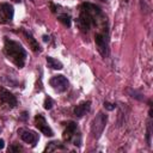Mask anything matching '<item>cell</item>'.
I'll use <instances>...</instances> for the list:
<instances>
[{"label":"cell","instance_id":"6da1fadb","mask_svg":"<svg viewBox=\"0 0 153 153\" xmlns=\"http://www.w3.org/2000/svg\"><path fill=\"white\" fill-rule=\"evenodd\" d=\"M102 16V10L97 5L91 2H84L80 6L79 18L76 19L80 30L82 32H88L92 26L98 24V19Z\"/></svg>","mask_w":153,"mask_h":153},{"label":"cell","instance_id":"7a4b0ae2","mask_svg":"<svg viewBox=\"0 0 153 153\" xmlns=\"http://www.w3.org/2000/svg\"><path fill=\"white\" fill-rule=\"evenodd\" d=\"M4 51L8 60H11L18 68H23L26 60V51L23 48V45L13 39H10L8 37H5L4 39Z\"/></svg>","mask_w":153,"mask_h":153},{"label":"cell","instance_id":"3957f363","mask_svg":"<svg viewBox=\"0 0 153 153\" xmlns=\"http://www.w3.org/2000/svg\"><path fill=\"white\" fill-rule=\"evenodd\" d=\"M108 122V115L104 112H98L97 116L93 118L92 124H91V133L94 139H99L100 135L103 134V130L106 126Z\"/></svg>","mask_w":153,"mask_h":153},{"label":"cell","instance_id":"277c9868","mask_svg":"<svg viewBox=\"0 0 153 153\" xmlns=\"http://www.w3.org/2000/svg\"><path fill=\"white\" fill-rule=\"evenodd\" d=\"M94 43L98 48V51L103 57H106L109 55V33L108 30H104L103 32H98L94 35Z\"/></svg>","mask_w":153,"mask_h":153},{"label":"cell","instance_id":"5b68a950","mask_svg":"<svg viewBox=\"0 0 153 153\" xmlns=\"http://www.w3.org/2000/svg\"><path fill=\"white\" fill-rule=\"evenodd\" d=\"M49 85H50L56 92L62 93V92H65V91L68 90V87H69V81H68V79H67L65 75H62V74H56V75H54V76L50 78Z\"/></svg>","mask_w":153,"mask_h":153},{"label":"cell","instance_id":"8992f818","mask_svg":"<svg viewBox=\"0 0 153 153\" xmlns=\"http://www.w3.org/2000/svg\"><path fill=\"white\" fill-rule=\"evenodd\" d=\"M14 16V8L8 2H0V24H8Z\"/></svg>","mask_w":153,"mask_h":153},{"label":"cell","instance_id":"52a82bcc","mask_svg":"<svg viewBox=\"0 0 153 153\" xmlns=\"http://www.w3.org/2000/svg\"><path fill=\"white\" fill-rule=\"evenodd\" d=\"M35 126L38 128L39 131H42L45 136H53L54 135V131L53 129L49 127L45 117L42 115V114H37L35 116Z\"/></svg>","mask_w":153,"mask_h":153},{"label":"cell","instance_id":"ba28073f","mask_svg":"<svg viewBox=\"0 0 153 153\" xmlns=\"http://www.w3.org/2000/svg\"><path fill=\"white\" fill-rule=\"evenodd\" d=\"M18 133L20 134V139L24 142L30 143L32 147H35L36 143L39 140L38 134L36 131H33V130H30V129H20V130H18Z\"/></svg>","mask_w":153,"mask_h":153},{"label":"cell","instance_id":"9c48e42d","mask_svg":"<svg viewBox=\"0 0 153 153\" xmlns=\"http://www.w3.org/2000/svg\"><path fill=\"white\" fill-rule=\"evenodd\" d=\"M0 102L2 104H6L8 108H16L18 103L16 96L4 87H0Z\"/></svg>","mask_w":153,"mask_h":153},{"label":"cell","instance_id":"30bf717a","mask_svg":"<svg viewBox=\"0 0 153 153\" xmlns=\"http://www.w3.org/2000/svg\"><path fill=\"white\" fill-rule=\"evenodd\" d=\"M76 130H78V126H76V123L75 122H68V123H66V129L63 130V140L65 141H71L78 133H76Z\"/></svg>","mask_w":153,"mask_h":153},{"label":"cell","instance_id":"8fae6325","mask_svg":"<svg viewBox=\"0 0 153 153\" xmlns=\"http://www.w3.org/2000/svg\"><path fill=\"white\" fill-rule=\"evenodd\" d=\"M90 109H91V102H90V100L82 102V103H80L79 105H76V106L74 108V116L78 117V118H80V117H82L86 112H88Z\"/></svg>","mask_w":153,"mask_h":153},{"label":"cell","instance_id":"7c38bea8","mask_svg":"<svg viewBox=\"0 0 153 153\" xmlns=\"http://www.w3.org/2000/svg\"><path fill=\"white\" fill-rule=\"evenodd\" d=\"M23 33H24V36L26 37V39H27V42H29V44H30V47H31V49L33 50V51H41V47H39V44H38V42L35 39V37L31 35V32H27L26 30H23Z\"/></svg>","mask_w":153,"mask_h":153},{"label":"cell","instance_id":"4fadbf2b","mask_svg":"<svg viewBox=\"0 0 153 153\" xmlns=\"http://www.w3.org/2000/svg\"><path fill=\"white\" fill-rule=\"evenodd\" d=\"M47 65H48V67H50L53 69H62V67H63L59 60H56L51 56H47Z\"/></svg>","mask_w":153,"mask_h":153},{"label":"cell","instance_id":"5bb4252c","mask_svg":"<svg viewBox=\"0 0 153 153\" xmlns=\"http://www.w3.org/2000/svg\"><path fill=\"white\" fill-rule=\"evenodd\" d=\"M55 149H66V147L61 142H59V141H51L45 147V152H53Z\"/></svg>","mask_w":153,"mask_h":153},{"label":"cell","instance_id":"9a60e30c","mask_svg":"<svg viewBox=\"0 0 153 153\" xmlns=\"http://www.w3.org/2000/svg\"><path fill=\"white\" fill-rule=\"evenodd\" d=\"M57 19L65 25V26H71V24H72V22H71V17L67 14V13H62V14H60V16H57Z\"/></svg>","mask_w":153,"mask_h":153},{"label":"cell","instance_id":"2e32d148","mask_svg":"<svg viewBox=\"0 0 153 153\" xmlns=\"http://www.w3.org/2000/svg\"><path fill=\"white\" fill-rule=\"evenodd\" d=\"M151 135H152V117L149 116V121H148V123H147V135H146L148 146L151 145Z\"/></svg>","mask_w":153,"mask_h":153},{"label":"cell","instance_id":"e0dca14e","mask_svg":"<svg viewBox=\"0 0 153 153\" xmlns=\"http://www.w3.org/2000/svg\"><path fill=\"white\" fill-rule=\"evenodd\" d=\"M53 105H54V102H53V99H51L50 97H45V99H44V103H43V108H44L45 110H50V109L53 108Z\"/></svg>","mask_w":153,"mask_h":153},{"label":"cell","instance_id":"ac0fdd59","mask_svg":"<svg viewBox=\"0 0 153 153\" xmlns=\"http://www.w3.org/2000/svg\"><path fill=\"white\" fill-rule=\"evenodd\" d=\"M130 94H131V97H133V98H136V99H139V100H143L142 94H141V93H137L136 91H131V92H130Z\"/></svg>","mask_w":153,"mask_h":153},{"label":"cell","instance_id":"d6986e66","mask_svg":"<svg viewBox=\"0 0 153 153\" xmlns=\"http://www.w3.org/2000/svg\"><path fill=\"white\" fill-rule=\"evenodd\" d=\"M104 108L106 109V110H114L115 108H116V105L115 104H111V103H109V102H104Z\"/></svg>","mask_w":153,"mask_h":153},{"label":"cell","instance_id":"ffe728a7","mask_svg":"<svg viewBox=\"0 0 153 153\" xmlns=\"http://www.w3.org/2000/svg\"><path fill=\"white\" fill-rule=\"evenodd\" d=\"M7 151H8V152H19V151H22V147H20V146H14V145H12V146L8 147Z\"/></svg>","mask_w":153,"mask_h":153},{"label":"cell","instance_id":"44dd1931","mask_svg":"<svg viewBox=\"0 0 153 153\" xmlns=\"http://www.w3.org/2000/svg\"><path fill=\"white\" fill-rule=\"evenodd\" d=\"M4 146H5V141H4L2 139H0V149H2Z\"/></svg>","mask_w":153,"mask_h":153},{"label":"cell","instance_id":"7402d4cb","mask_svg":"<svg viewBox=\"0 0 153 153\" xmlns=\"http://www.w3.org/2000/svg\"><path fill=\"white\" fill-rule=\"evenodd\" d=\"M43 41H44V42H49V36L44 35V36H43Z\"/></svg>","mask_w":153,"mask_h":153},{"label":"cell","instance_id":"603a6c76","mask_svg":"<svg viewBox=\"0 0 153 153\" xmlns=\"http://www.w3.org/2000/svg\"><path fill=\"white\" fill-rule=\"evenodd\" d=\"M13 1H16V2H20L22 0H13Z\"/></svg>","mask_w":153,"mask_h":153},{"label":"cell","instance_id":"cb8c5ba5","mask_svg":"<svg viewBox=\"0 0 153 153\" xmlns=\"http://www.w3.org/2000/svg\"><path fill=\"white\" fill-rule=\"evenodd\" d=\"M102 1H105V0H102Z\"/></svg>","mask_w":153,"mask_h":153},{"label":"cell","instance_id":"d4e9b609","mask_svg":"<svg viewBox=\"0 0 153 153\" xmlns=\"http://www.w3.org/2000/svg\"><path fill=\"white\" fill-rule=\"evenodd\" d=\"M126 1H128V0H126Z\"/></svg>","mask_w":153,"mask_h":153}]
</instances>
